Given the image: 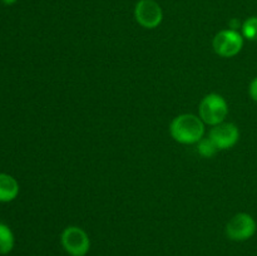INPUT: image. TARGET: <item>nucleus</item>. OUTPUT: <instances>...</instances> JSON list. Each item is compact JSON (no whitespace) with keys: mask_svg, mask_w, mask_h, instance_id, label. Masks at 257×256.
Masks as SVG:
<instances>
[{"mask_svg":"<svg viewBox=\"0 0 257 256\" xmlns=\"http://www.w3.org/2000/svg\"><path fill=\"white\" fill-rule=\"evenodd\" d=\"M170 133L173 140L181 145H195L203 138L205 123L200 115L185 113L173 118Z\"/></svg>","mask_w":257,"mask_h":256,"instance_id":"1","label":"nucleus"},{"mask_svg":"<svg viewBox=\"0 0 257 256\" xmlns=\"http://www.w3.org/2000/svg\"><path fill=\"white\" fill-rule=\"evenodd\" d=\"M198 113L205 124L213 127L225 122L228 114V104L222 95L217 93H210L201 100Z\"/></svg>","mask_w":257,"mask_h":256,"instance_id":"2","label":"nucleus"},{"mask_svg":"<svg viewBox=\"0 0 257 256\" xmlns=\"http://www.w3.org/2000/svg\"><path fill=\"white\" fill-rule=\"evenodd\" d=\"M60 242L70 256H85L90 248L88 233L79 226H68L60 235Z\"/></svg>","mask_w":257,"mask_h":256,"instance_id":"3","label":"nucleus"},{"mask_svg":"<svg viewBox=\"0 0 257 256\" xmlns=\"http://www.w3.org/2000/svg\"><path fill=\"white\" fill-rule=\"evenodd\" d=\"M243 39L240 32L232 29H223L215 35L212 47L216 54L222 58H232L242 50Z\"/></svg>","mask_w":257,"mask_h":256,"instance_id":"4","label":"nucleus"},{"mask_svg":"<svg viewBox=\"0 0 257 256\" xmlns=\"http://www.w3.org/2000/svg\"><path fill=\"white\" fill-rule=\"evenodd\" d=\"M256 220L246 212L236 213L227 222L225 228L226 236L232 241H246L256 233Z\"/></svg>","mask_w":257,"mask_h":256,"instance_id":"5","label":"nucleus"},{"mask_svg":"<svg viewBox=\"0 0 257 256\" xmlns=\"http://www.w3.org/2000/svg\"><path fill=\"white\" fill-rule=\"evenodd\" d=\"M136 22L146 29H155L162 23L163 12L155 0H140L135 7Z\"/></svg>","mask_w":257,"mask_h":256,"instance_id":"6","label":"nucleus"},{"mask_svg":"<svg viewBox=\"0 0 257 256\" xmlns=\"http://www.w3.org/2000/svg\"><path fill=\"white\" fill-rule=\"evenodd\" d=\"M208 137L215 142L218 151L230 150L240 140V131L235 123L222 122L211 128Z\"/></svg>","mask_w":257,"mask_h":256,"instance_id":"7","label":"nucleus"},{"mask_svg":"<svg viewBox=\"0 0 257 256\" xmlns=\"http://www.w3.org/2000/svg\"><path fill=\"white\" fill-rule=\"evenodd\" d=\"M19 195V183L13 176L0 173V202H12Z\"/></svg>","mask_w":257,"mask_h":256,"instance_id":"8","label":"nucleus"},{"mask_svg":"<svg viewBox=\"0 0 257 256\" xmlns=\"http://www.w3.org/2000/svg\"><path fill=\"white\" fill-rule=\"evenodd\" d=\"M15 245V237L12 228L7 223L0 221V255L12 252Z\"/></svg>","mask_w":257,"mask_h":256,"instance_id":"9","label":"nucleus"},{"mask_svg":"<svg viewBox=\"0 0 257 256\" xmlns=\"http://www.w3.org/2000/svg\"><path fill=\"white\" fill-rule=\"evenodd\" d=\"M241 34L245 39L257 42V17H250L242 23Z\"/></svg>","mask_w":257,"mask_h":256,"instance_id":"10","label":"nucleus"},{"mask_svg":"<svg viewBox=\"0 0 257 256\" xmlns=\"http://www.w3.org/2000/svg\"><path fill=\"white\" fill-rule=\"evenodd\" d=\"M197 151L202 157L211 158L218 152V148L210 137H203L202 140L197 143Z\"/></svg>","mask_w":257,"mask_h":256,"instance_id":"11","label":"nucleus"},{"mask_svg":"<svg viewBox=\"0 0 257 256\" xmlns=\"http://www.w3.org/2000/svg\"><path fill=\"white\" fill-rule=\"evenodd\" d=\"M248 94H250L251 99L257 103V77L253 78L248 85Z\"/></svg>","mask_w":257,"mask_h":256,"instance_id":"12","label":"nucleus"},{"mask_svg":"<svg viewBox=\"0 0 257 256\" xmlns=\"http://www.w3.org/2000/svg\"><path fill=\"white\" fill-rule=\"evenodd\" d=\"M241 27H242V23H241L238 19L230 20V28H228V29L237 30V32H238V29H241Z\"/></svg>","mask_w":257,"mask_h":256,"instance_id":"13","label":"nucleus"},{"mask_svg":"<svg viewBox=\"0 0 257 256\" xmlns=\"http://www.w3.org/2000/svg\"><path fill=\"white\" fill-rule=\"evenodd\" d=\"M4 5H13L18 2V0H0Z\"/></svg>","mask_w":257,"mask_h":256,"instance_id":"14","label":"nucleus"}]
</instances>
